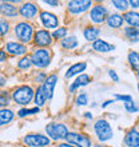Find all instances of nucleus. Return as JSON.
<instances>
[{
    "label": "nucleus",
    "mask_w": 139,
    "mask_h": 147,
    "mask_svg": "<svg viewBox=\"0 0 139 147\" xmlns=\"http://www.w3.org/2000/svg\"><path fill=\"white\" fill-rule=\"evenodd\" d=\"M34 100H35V105L38 107H42V106L46 105V100H47V96L44 94V90H43V86H39L36 91H35V96H34Z\"/></svg>",
    "instance_id": "b1692460"
},
{
    "label": "nucleus",
    "mask_w": 139,
    "mask_h": 147,
    "mask_svg": "<svg viewBox=\"0 0 139 147\" xmlns=\"http://www.w3.org/2000/svg\"><path fill=\"white\" fill-rule=\"evenodd\" d=\"M35 96V91L32 90L31 86H20L18 88L13 90L12 92V99L22 106H27L32 102Z\"/></svg>",
    "instance_id": "f257e3e1"
},
{
    "label": "nucleus",
    "mask_w": 139,
    "mask_h": 147,
    "mask_svg": "<svg viewBox=\"0 0 139 147\" xmlns=\"http://www.w3.org/2000/svg\"><path fill=\"white\" fill-rule=\"evenodd\" d=\"M44 3H47L48 5H52V7H58L59 5V0H43Z\"/></svg>",
    "instance_id": "4c0bfd02"
},
{
    "label": "nucleus",
    "mask_w": 139,
    "mask_h": 147,
    "mask_svg": "<svg viewBox=\"0 0 139 147\" xmlns=\"http://www.w3.org/2000/svg\"><path fill=\"white\" fill-rule=\"evenodd\" d=\"M5 83H7V79H5L4 76H0V87L5 86Z\"/></svg>",
    "instance_id": "79ce46f5"
},
{
    "label": "nucleus",
    "mask_w": 139,
    "mask_h": 147,
    "mask_svg": "<svg viewBox=\"0 0 139 147\" xmlns=\"http://www.w3.org/2000/svg\"><path fill=\"white\" fill-rule=\"evenodd\" d=\"M111 103H112V100H107V102H104L103 105H102V107L104 109V107H107V106H108V105H111Z\"/></svg>",
    "instance_id": "49530a36"
},
{
    "label": "nucleus",
    "mask_w": 139,
    "mask_h": 147,
    "mask_svg": "<svg viewBox=\"0 0 139 147\" xmlns=\"http://www.w3.org/2000/svg\"><path fill=\"white\" fill-rule=\"evenodd\" d=\"M94 131L96 134L98 139L102 140V142H106V140L111 139L114 136L111 126L106 119H98L95 122V124H94Z\"/></svg>",
    "instance_id": "20e7f679"
},
{
    "label": "nucleus",
    "mask_w": 139,
    "mask_h": 147,
    "mask_svg": "<svg viewBox=\"0 0 139 147\" xmlns=\"http://www.w3.org/2000/svg\"><path fill=\"white\" fill-rule=\"evenodd\" d=\"M15 118V114L13 111L9 109H0V126H4V124L11 123Z\"/></svg>",
    "instance_id": "412c9836"
},
{
    "label": "nucleus",
    "mask_w": 139,
    "mask_h": 147,
    "mask_svg": "<svg viewBox=\"0 0 139 147\" xmlns=\"http://www.w3.org/2000/svg\"><path fill=\"white\" fill-rule=\"evenodd\" d=\"M87 68V63L84 62H80V63H76V64H74V66H71L67 70L66 72V78L67 79H70V78L75 76V75H80V72H83V71Z\"/></svg>",
    "instance_id": "aec40b11"
},
{
    "label": "nucleus",
    "mask_w": 139,
    "mask_h": 147,
    "mask_svg": "<svg viewBox=\"0 0 139 147\" xmlns=\"http://www.w3.org/2000/svg\"><path fill=\"white\" fill-rule=\"evenodd\" d=\"M88 83H91V78H90L87 74H80V75L75 79V82H74L70 86V91H71V92H75L79 87H84V86H87Z\"/></svg>",
    "instance_id": "dca6fc26"
},
{
    "label": "nucleus",
    "mask_w": 139,
    "mask_h": 147,
    "mask_svg": "<svg viewBox=\"0 0 139 147\" xmlns=\"http://www.w3.org/2000/svg\"><path fill=\"white\" fill-rule=\"evenodd\" d=\"M111 3L118 11H127V8H128L127 0H111Z\"/></svg>",
    "instance_id": "cd10ccee"
},
{
    "label": "nucleus",
    "mask_w": 139,
    "mask_h": 147,
    "mask_svg": "<svg viewBox=\"0 0 139 147\" xmlns=\"http://www.w3.org/2000/svg\"><path fill=\"white\" fill-rule=\"evenodd\" d=\"M47 79V75L44 72H40L38 75V76L35 78V80H36V83H44V80Z\"/></svg>",
    "instance_id": "c9c22d12"
},
{
    "label": "nucleus",
    "mask_w": 139,
    "mask_h": 147,
    "mask_svg": "<svg viewBox=\"0 0 139 147\" xmlns=\"http://www.w3.org/2000/svg\"><path fill=\"white\" fill-rule=\"evenodd\" d=\"M128 63L131 66L132 70H135L139 72V54L135 52V51H131L128 54Z\"/></svg>",
    "instance_id": "bb28decb"
},
{
    "label": "nucleus",
    "mask_w": 139,
    "mask_h": 147,
    "mask_svg": "<svg viewBox=\"0 0 139 147\" xmlns=\"http://www.w3.org/2000/svg\"><path fill=\"white\" fill-rule=\"evenodd\" d=\"M92 48L98 52H110V51L115 50V46H112L110 43H107L106 40H102V39H96L95 42H92Z\"/></svg>",
    "instance_id": "f3484780"
},
{
    "label": "nucleus",
    "mask_w": 139,
    "mask_h": 147,
    "mask_svg": "<svg viewBox=\"0 0 139 147\" xmlns=\"http://www.w3.org/2000/svg\"><path fill=\"white\" fill-rule=\"evenodd\" d=\"M108 75H110V78H111L114 82H118L119 80V78H118V75H116V72L114 70H110V72H108Z\"/></svg>",
    "instance_id": "58836bf2"
},
{
    "label": "nucleus",
    "mask_w": 139,
    "mask_h": 147,
    "mask_svg": "<svg viewBox=\"0 0 139 147\" xmlns=\"http://www.w3.org/2000/svg\"><path fill=\"white\" fill-rule=\"evenodd\" d=\"M40 22L47 30H51V28H56L59 26V19L58 16L54 15L52 12L48 11H42L40 12Z\"/></svg>",
    "instance_id": "9b49d317"
},
{
    "label": "nucleus",
    "mask_w": 139,
    "mask_h": 147,
    "mask_svg": "<svg viewBox=\"0 0 139 147\" xmlns=\"http://www.w3.org/2000/svg\"><path fill=\"white\" fill-rule=\"evenodd\" d=\"M27 115H30L28 114V109H22L18 111V116L19 118H24V116H27Z\"/></svg>",
    "instance_id": "e433bc0d"
},
{
    "label": "nucleus",
    "mask_w": 139,
    "mask_h": 147,
    "mask_svg": "<svg viewBox=\"0 0 139 147\" xmlns=\"http://www.w3.org/2000/svg\"><path fill=\"white\" fill-rule=\"evenodd\" d=\"M19 15L23 16L24 19H34L38 15V5L32 1H27V3L22 4V7L19 8Z\"/></svg>",
    "instance_id": "f8f14e48"
},
{
    "label": "nucleus",
    "mask_w": 139,
    "mask_h": 147,
    "mask_svg": "<svg viewBox=\"0 0 139 147\" xmlns=\"http://www.w3.org/2000/svg\"><path fill=\"white\" fill-rule=\"evenodd\" d=\"M107 8L103 7L102 4H96L90 11V19L94 24H103L107 20Z\"/></svg>",
    "instance_id": "6e6552de"
},
{
    "label": "nucleus",
    "mask_w": 139,
    "mask_h": 147,
    "mask_svg": "<svg viewBox=\"0 0 139 147\" xmlns=\"http://www.w3.org/2000/svg\"><path fill=\"white\" fill-rule=\"evenodd\" d=\"M58 83V76L56 75H50L47 76V79L43 83V90H44V94H46L47 99H52L54 96V88Z\"/></svg>",
    "instance_id": "4468645a"
},
{
    "label": "nucleus",
    "mask_w": 139,
    "mask_h": 147,
    "mask_svg": "<svg viewBox=\"0 0 139 147\" xmlns=\"http://www.w3.org/2000/svg\"><path fill=\"white\" fill-rule=\"evenodd\" d=\"M8 3H11V4H13V5H16V4H19V3H22L23 0H7Z\"/></svg>",
    "instance_id": "c03bdc74"
},
{
    "label": "nucleus",
    "mask_w": 139,
    "mask_h": 147,
    "mask_svg": "<svg viewBox=\"0 0 139 147\" xmlns=\"http://www.w3.org/2000/svg\"><path fill=\"white\" fill-rule=\"evenodd\" d=\"M51 139L42 134H28L23 138V143L30 147H46L48 146Z\"/></svg>",
    "instance_id": "0eeeda50"
},
{
    "label": "nucleus",
    "mask_w": 139,
    "mask_h": 147,
    "mask_svg": "<svg viewBox=\"0 0 139 147\" xmlns=\"http://www.w3.org/2000/svg\"><path fill=\"white\" fill-rule=\"evenodd\" d=\"M83 35H84L86 40H88V42H95L99 35H101V30L98 27H87L83 31Z\"/></svg>",
    "instance_id": "5701e85b"
},
{
    "label": "nucleus",
    "mask_w": 139,
    "mask_h": 147,
    "mask_svg": "<svg viewBox=\"0 0 139 147\" xmlns=\"http://www.w3.org/2000/svg\"><path fill=\"white\" fill-rule=\"evenodd\" d=\"M0 1H1V3H3V1H7V0H0Z\"/></svg>",
    "instance_id": "09e8293b"
},
{
    "label": "nucleus",
    "mask_w": 139,
    "mask_h": 147,
    "mask_svg": "<svg viewBox=\"0 0 139 147\" xmlns=\"http://www.w3.org/2000/svg\"><path fill=\"white\" fill-rule=\"evenodd\" d=\"M124 35L128 40H131V42L136 43L139 42V30L135 27H126L124 28Z\"/></svg>",
    "instance_id": "a878e982"
},
{
    "label": "nucleus",
    "mask_w": 139,
    "mask_h": 147,
    "mask_svg": "<svg viewBox=\"0 0 139 147\" xmlns=\"http://www.w3.org/2000/svg\"><path fill=\"white\" fill-rule=\"evenodd\" d=\"M138 128H139V124H138Z\"/></svg>",
    "instance_id": "3c124183"
},
{
    "label": "nucleus",
    "mask_w": 139,
    "mask_h": 147,
    "mask_svg": "<svg viewBox=\"0 0 139 147\" xmlns=\"http://www.w3.org/2000/svg\"><path fill=\"white\" fill-rule=\"evenodd\" d=\"M5 59H7V52L0 51V62H5Z\"/></svg>",
    "instance_id": "a19ab883"
},
{
    "label": "nucleus",
    "mask_w": 139,
    "mask_h": 147,
    "mask_svg": "<svg viewBox=\"0 0 139 147\" xmlns=\"http://www.w3.org/2000/svg\"><path fill=\"white\" fill-rule=\"evenodd\" d=\"M128 4H131L132 8H139V0H127Z\"/></svg>",
    "instance_id": "ea45409f"
},
{
    "label": "nucleus",
    "mask_w": 139,
    "mask_h": 147,
    "mask_svg": "<svg viewBox=\"0 0 139 147\" xmlns=\"http://www.w3.org/2000/svg\"><path fill=\"white\" fill-rule=\"evenodd\" d=\"M115 99L116 100H123V102H132L131 95H120V94H116Z\"/></svg>",
    "instance_id": "f704fd0d"
},
{
    "label": "nucleus",
    "mask_w": 139,
    "mask_h": 147,
    "mask_svg": "<svg viewBox=\"0 0 139 147\" xmlns=\"http://www.w3.org/2000/svg\"><path fill=\"white\" fill-rule=\"evenodd\" d=\"M34 43L38 47H48L52 43V35L47 30H38L34 35Z\"/></svg>",
    "instance_id": "9d476101"
},
{
    "label": "nucleus",
    "mask_w": 139,
    "mask_h": 147,
    "mask_svg": "<svg viewBox=\"0 0 139 147\" xmlns=\"http://www.w3.org/2000/svg\"><path fill=\"white\" fill-rule=\"evenodd\" d=\"M31 62L38 68H46L51 63V52L47 48H38L32 54Z\"/></svg>",
    "instance_id": "39448f33"
},
{
    "label": "nucleus",
    "mask_w": 139,
    "mask_h": 147,
    "mask_svg": "<svg viewBox=\"0 0 139 147\" xmlns=\"http://www.w3.org/2000/svg\"><path fill=\"white\" fill-rule=\"evenodd\" d=\"M32 66V62H31V58H28V56H24L19 60L18 63V67H19L20 70H28L30 67Z\"/></svg>",
    "instance_id": "c85d7f7f"
},
{
    "label": "nucleus",
    "mask_w": 139,
    "mask_h": 147,
    "mask_svg": "<svg viewBox=\"0 0 139 147\" xmlns=\"http://www.w3.org/2000/svg\"><path fill=\"white\" fill-rule=\"evenodd\" d=\"M84 116L87 118V119H92V114H91V112H86Z\"/></svg>",
    "instance_id": "a18cd8bd"
},
{
    "label": "nucleus",
    "mask_w": 139,
    "mask_h": 147,
    "mask_svg": "<svg viewBox=\"0 0 139 147\" xmlns=\"http://www.w3.org/2000/svg\"><path fill=\"white\" fill-rule=\"evenodd\" d=\"M76 105L78 106H87V105H88V96H87V94L82 92V94H79V95H78Z\"/></svg>",
    "instance_id": "c756f323"
},
{
    "label": "nucleus",
    "mask_w": 139,
    "mask_h": 147,
    "mask_svg": "<svg viewBox=\"0 0 139 147\" xmlns=\"http://www.w3.org/2000/svg\"><path fill=\"white\" fill-rule=\"evenodd\" d=\"M123 22V16L119 15V13H111L110 16H107V20H106V23L110 28H120Z\"/></svg>",
    "instance_id": "6ab92c4d"
},
{
    "label": "nucleus",
    "mask_w": 139,
    "mask_h": 147,
    "mask_svg": "<svg viewBox=\"0 0 139 147\" xmlns=\"http://www.w3.org/2000/svg\"><path fill=\"white\" fill-rule=\"evenodd\" d=\"M8 31H9V23L5 20H0V38L7 35Z\"/></svg>",
    "instance_id": "7c9ffc66"
},
{
    "label": "nucleus",
    "mask_w": 139,
    "mask_h": 147,
    "mask_svg": "<svg viewBox=\"0 0 139 147\" xmlns=\"http://www.w3.org/2000/svg\"><path fill=\"white\" fill-rule=\"evenodd\" d=\"M92 1H96V3H102V1H104V0H92Z\"/></svg>",
    "instance_id": "de8ad7c7"
},
{
    "label": "nucleus",
    "mask_w": 139,
    "mask_h": 147,
    "mask_svg": "<svg viewBox=\"0 0 139 147\" xmlns=\"http://www.w3.org/2000/svg\"><path fill=\"white\" fill-rule=\"evenodd\" d=\"M67 142L74 144L75 147H91V139L84 134L79 132H68L67 135Z\"/></svg>",
    "instance_id": "1a4fd4ad"
},
{
    "label": "nucleus",
    "mask_w": 139,
    "mask_h": 147,
    "mask_svg": "<svg viewBox=\"0 0 139 147\" xmlns=\"http://www.w3.org/2000/svg\"><path fill=\"white\" fill-rule=\"evenodd\" d=\"M13 32H15V36L22 43H30L31 40H34V35H35L34 27L27 22L18 23L15 26V28H13Z\"/></svg>",
    "instance_id": "f03ea898"
},
{
    "label": "nucleus",
    "mask_w": 139,
    "mask_h": 147,
    "mask_svg": "<svg viewBox=\"0 0 139 147\" xmlns=\"http://www.w3.org/2000/svg\"><path fill=\"white\" fill-rule=\"evenodd\" d=\"M92 5V0H70L67 9L71 15H82Z\"/></svg>",
    "instance_id": "423d86ee"
},
{
    "label": "nucleus",
    "mask_w": 139,
    "mask_h": 147,
    "mask_svg": "<svg viewBox=\"0 0 139 147\" xmlns=\"http://www.w3.org/2000/svg\"><path fill=\"white\" fill-rule=\"evenodd\" d=\"M46 132L50 139L63 140L68 135V128L63 123H48L46 126Z\"/></svg>",
    "instance_id": "7ed1b4c3"
},
{
    "label": "nucleus",
    "mask_w": 139,
    "mask_h": 147,
    "mask_svg": "<svg viewBox=\"0 0 139 147\" xmlns=\"http://www.w3.org/2000/svg\"><path fill=\"white\" fill-rule=\"evenodd\" d=\"M5 52H8L9 55H13V56H22V55L27 54V47L22 43L8 42L5 46Z\"/></svg>",
    "instance_id": "ddd939ff"
},
{
    "label": "nucleus",
    "mask_w": 139,
    "mask_h": 147,
    "mask_svg": "<svg viewBox=\"0 0 139 147\" xmlns=\"http://www.w3.org/2000/svg\"><path fill=\"white\" fill-rule=\"evenodd\" d=\"M9 103V96L7 92H0V107H5Z\"/></svg>",
    "instance_id": "72a5a7b5"
},
{
    "label": "nucleus",
    "mask_w": 139,
    "mask_h": 147,
    "mask_svg": "<svg viewBox=\"0 0 139 147\" xmlns=\"http://www.w3.org/2000/svg\"><path fill=\"white\" fill-rule=\"evenodd\" d=\"M0 13L5 18H15L19 15V9L13 4L8 3V1H3V3H0Z\"/></svg>",
    "instance_id": "2eb2a0df"
},
{
    "label": "nucleus",
    "mask_w": 139,
    "mask_h": 147,
    "mask_svg": "<svg viewBox=\"0 0 139 147\" xmlns=\"http://www.w3.org/2000/svg\"><path fill=\"white\" fill-rule=\"evenodd\" d=\"M124 109L127 110L128 112H138L139 111V107L135 106L134 102H126V103H124Z\"/></svg>",
    "instance_id": "473e14b6"
},
{
    "label": "nucleus",
    "mask_w": 139,
    "mask_h": 147,
    "mask_svg": "<svg viewBox=\"0 0 139 147\" xmlns=\"http://www.w3.org/2000/svg\"><path fill=\"white\" fill-rule=\"evenodd\" d=\"M124 22L130 26V27H139V13L138 12H134V11H130V12H126L123 16Z\"/></svg>",
    "instance_id": "4be33fe9"
},
{
    "label": "nucleus",
    "mask_w": 139,
    "mask_h": 147,
    "mask_svg": "<svg viewBox=\"0 0 139 147\" xmlns=\"http://www.w3.org/2000/svg\"><path fill=\"white\" fill-rule=\"evenodd\" d=\"M58 147H75V146L67 142V143H59V144H58Z\"/></svg>",
    "instance_id": "37998d69"
},
{
    "label": "nucleus",
    "mask_w": 139,
    "mask_h": 147,
    "mask_svg": "<svg viewBox=\"0 0 139 147\" xmlns=\"http://www.w3.org/2000/svg\"><path fill=\"white\" fill-rule=\"evenodd\" d=\"M124 142L128 147H139V131L131 128L130 131L126 134Z\"/></svg>",
    "instance_id": "a211bd4d"
},
{
    "label": "nucleus",
    "mask_w": 139,
    "mask_h": 147,
    "mask_svg": "<svg viewBox=\"0 0 139 147\" xmlns=\"http://www.w3.org/2000/svg\"><path fill=\"white\" fill-rule=\"evenodd\" d=\"M66 35H67V28L60 27L59 30H56V31L52 34V38H55V39H64V36Z\"/></svg>",
    "instance_id": "2f4dec72"
},
{
    "label": "nucleus",
    "mask_w": 139,
    "mask_h": 147,
    "mask_svg": "<svg viewBox=\"0 0 139 147\" xmlns=\"http://www.w3.org/2000/svg\"><path fill=\"white\" fill-rule=\"evenodd\" d=\"M60 46L64 50H74L75 47H78V39L76 36H70V38H64L60 40Z\"/></svg>",
    "instance_id": "393cba45"
},
{
    "label": "nucleus",
    "mask_w": 139,
    "mask_h": 147,
    "mask_svg": "<svg viewBox=\"0 0 139 147\" xmlns=\"http://www.w3.org/2000/svg\"><path fill=\"white\" fill-rule=\"evenodd\" d=\"M138 90H139V83H138Z\"/></svg>",
    "instance_id": "8fccbe9b"
}]
</instances>
